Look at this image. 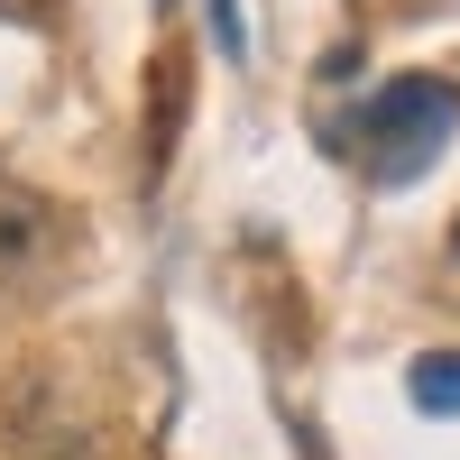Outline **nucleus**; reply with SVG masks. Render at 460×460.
<instances>
[{"label":"nucleus","instance_id":"obj_3","mask_svg":"<svg viewBox=\"0 0 460 460\" xmlns=\"http://www.w3.org/2000/svg\"><path fill=\"white\" fill-rule=\"evenodd\" d=\"M405 396L424 405V414H460V350H424L405 368Z\"/></svg>","mask_w":460,"mask_h":460},{"label":"nucleus","instance_id":"obj_2","mask_svg":"<svg viewBox=\"0 0 460 460\" xmlns=\"http://www.w3.org/2000/svg\"><path fill=\"white\" fill-rule=\"evenodd\" d=\"M47 249H56V221H47V203H28V194H0V304H19V295L37 286Z\"/></svg>","mask_w":460,"mask_h":460},{"label":"nucleus","instance_id":"obj_4","mask_svg":"<svg viewBox=\"0 0 460 460\" xmlns=\"http://www.w3.org/2000/svg\"><path fill=\"white\" fill-rule=\"evenodd\" d=\"M212 37H221V56H240V10L230 0H212Z\"/></svg>","mask_w":460,"mask_h":460},{"label":"nucleus","instance_id":"obj_5","mask_svg":"<svg viewBox=\"0 0 460 460\" xmlns=\"http://www.w3.org/2000/svg\"><path fill=\"white\" fill-rule=\"evenodd\" d=\"M451 249H460V230H451Z\"/></svg>","mask_w":460,"mask_h":460},{"label":"nucleus","instance_id":"obj_1","mask_svg":"<svg viewBox=\"0 0 460 460\" xmlns=\"http://www.w3.org/2000/svg\"><path fill=\"white\" fill-rule=\"evenodd\" d=\"M451 120H460V93L442 84V74H405V84H387V93H368L359 102V138L377 147V175H424L433 166V147L451 138Z\"/></svg>","mask_w":460,"mask_h":460}]
</instances>
